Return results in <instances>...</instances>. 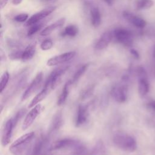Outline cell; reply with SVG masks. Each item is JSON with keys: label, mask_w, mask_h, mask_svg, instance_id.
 I'll return each instance as SVG.
<instances>
[{"label": "cell", "mask_w": 155, "mask_h": 155, "mask_svg": "<svg viewBox=\"0 0 155 155\" xmlns=\"http://www.w3.org/2000/svg\"><path fill=\"white\" fill-rule=\"evenodd\" d=\"M113 142L117 147L127 152L132 153L137 149L135 139L127 133L122 132L115 133L113 137Z\"/></svg>", "instance_id": "6da1fadb"}, {"label": "cell", "mask_w": 155, "mask_h": 155, "mask_svg": "<svg viewBox=\"0 0 155 155\" xmlns=\"http://www.w3.org/2000/svg\"><path fill=\"white\" fill-rule=\"evenodd\" d=\"M34 136L35 133L33 131L22 135L11 144L9 148V151L16 155L22 153L28 147Z\"/></svg>", "instance_id": "7a4b0ae2"}, {"label": "cell", "mask_w": 155, "mask_h": 155, "mask_svg": "<svg viewBox=\"0 0 155 155\" xmlns=\"http://www.w3.org/2000/svg\"><path fill=\"white\" fill-rule=\"evenodd\" d=\"M68 68V65H65L59 67L53 70L46 79L44 88H47L50 91L54 89L59 83L61 76L66 72Z\"/></svg>", "instance_id": "3957f363"}, {"label": "cell", "mask_w": 155, "mask_h": 155, "mask_svg": "<svg viewBox=\"0 0 155 155\" xmlns=\"http://www.w3.org/2000/svg\"><path fill=\"white\" fill-rule=\"evenodd\" d=\"M113 98L119 103H124L127 99L128 87L125 84H116L111 90Z\"/></svg>", "instance_id": "277c9868"}, {"label": "cell", "mask_w": 155, "mask_h": 155, "mask_svg": "<svg viewBox=\"0 0 155 155\" xmlns=\"http://www.w3.org/2000/svg\"><path fill=\"white\" fill-rule=\"evenodd\" d=\"M113 37L122 45L130 47L133 44L132 33L125 28H117L113 31Z\"/></svg>", "instance_id": "5b68a950"}, {"label": "cell", "mask_w": 155, "mask_h": 155, "mask_svg": "<svg viewBox=\"0 0 155 155\" xmlns=\"http://www.w3.org/2000/svg\"><path fill=\"white\" fill-rule=\"evenodd\" d=\"M56 6H50L41 10L38 13H36L35 14L32 15L29 19H28L26 22V25L31 26L33 24L38 23L41 20L44 19L50 14L53 13L56 9Z\"/></svg>", "instance_id": "8992f818"}, {"label": "cell", "mask_w": 155, "mask_h": 155, "mask_svg": "<svg viewBox=\"0 0 155 155\" xmlns=\"http://www.w3.org/2000/svg\"><path fill=\"white\" fill-rule=\"evenodd\" d=\"M42 110V107L41 104H37L33 107L31 110L27 114L24 118L23 124L22 125V130H25L33 124L35 119L41 113Z\"/></svg>", "instance_id": "52a82bcc"}, {"label": "cell", "mask_w": 155, "mask_h": 155, "mask_svg": "<svg viewBox=\"0 0 155 155\" xmlns=\"http://www.w3.org/2000/svg\"><path fill=\"white\" fill-rule=\"evenodd\" d=\"M43 74L42 72H39L35 78L33 79L31 82L30 84L27 88L25 90V91L24 92L23 94L21 97V101H24L26 100L28 97H29L33 93L36 91V90L39 87L42 80Z\"/></svg>", "instance_id": "ba28073f"}, {"label": "cell", "mask_w": 155, "mask_h": 155, "mask_svg": "<svg viewBox=\"0 0 155 155\" xmlns=\"http://www.w3.org/2000/svg\"><path fill=\"white\" fill-rule=\"evenodd\" d=\"M76 51H71L53 56L47 61V65L48 66H54L67 62L72 59L76 56Z\"/></svg>", "instance_id": "9c48e42d"}, {"label": "cell", "mask_w": 155, "mask_h": 155, "mask_svg": "<svg viewBox=\"0 0 155 155\" xmlns=\"http://www.w3.org/2000/svg\"><path fill=\"white\" fill-rule=\"evenodd\" d=\"M79 141L73 139H62L54 142L49 148V151H55L58 150L64 149L71 147H76Z\"/></svg>", "instance_id": "30bf717a"}, {"label": "cell", "mask_w": 155, "mask_h": 155, "mask_svg": "<svg viewBox=\"0 0 155 155\" xmlns=\"http://www.w3.org/2000/svg\"><path fill=\"white\" fill-rule=\"evenodd\" d=\"M13 128L14 126L12 119H10L5 122L2 130L1 144L2 146L5 147L10 143Z\"/></svg>", "instance_id": "8fae6325"}, {"label": "cell", "mask_w": 155, "mask_h": 155, "mask_svg": "<svg viewBox=\"0 0 155 155\" xmlns=\"http://www.w3.org/2000/svg\"><path fill=\"white\" fill-rule=\"evenodd\" d=\"M113 38V33L107 31L104 33L95 44L94 48L96 50H101L105 48L110 43Z\"/></svg>", "instance_id": "7c38bea8"}, {"label": "cell", "mask_w": 155, "mask_h": 155, "mask_svg": "<svg viewBox=\"0 0 155 155\" xmlns=\"http://www.w3.org/2000/svg\"><path fill=\"white\" fill-rule=\"evenodd\" d=\"M123 16L127 21L137 28H143L147 24L146 21L143 18L137 16L130 12H124Z\"/></svg>", "instance_id": "4fadbf2b"}, {"label": "cell", "mask_w": 155, "mask_h": 155, "mask_svg": "<svg viewBox=\"0 0 155 155\" xmlns=\"http://www.w3.org/2000/svg\"><path fill=\"white\" fill-rule=\"evenodd\" d=\"M88 117V109L87 106L80 105L78 107L75 124L76 127L83 125L87 120Z\"/></svg>", "instance_id": "5bb4252c"}, {"label": "cell", "mask_w": 155, "mask_h": 155, "mask_svg": "<svg viewBox=\"0 0 155 155\" xmlns=\"http://www.w3.org/2000/svg\"><path fill=\"white\" fill-rule=\"evenodd\" d=\"M150 90V84L147 76L138 78V92L141 97L146 96Z\"/></svg>", "instance_id": "9a60e30c"}, {"label": "cell", "mask_w": 155, "mask_h": 155, "mask_svg": "<svg viewBox=\"0 0 155 155\" xmlns=\"http://www.w3.org/2000/svg\"><path fill=\"white\" fill-rule=\"evenodd\" d=\"M65 22V18H62L54 23L50 24V25L47 26L45 28H44L41 32L40 35L41 36H47L50 34H51L54 30H55L58 28H60L64 24Z\"/></svg>", "instance_id": "2e32d148"}, {"label": "cell", "mask_w": 155, "mask_h": 155, "mask_svg": "<svg viewBox=\"0 0 155 155\" xmlns=\"http://www.w3.org/2000/svg\"><path fill=\"white\" fill-rule=\"evenodd\" d=\"M36 41L29 44L23 51L21 60L23 62H26L32 59L36 51Z\"/></svg>", "instance_id": "e0dca14e"}, {"label": "cell", "mask_w": 155, "mask_h": 155, "mask_svg": "<svg viewBox=\"0 0 155 155\" xmlns=\"http://www.w3.org/2000/svg\"><path fill=\"white\" fill-rule=\"evenodd\" d=\"M50 92L49 90H48L46 88H44L38 94H36L33 99L30 102L29 105H28V108H31L37 104H38L41 101H42L43 99H45V97L47 96L48 93Z\"/></svg>", "instance_id": "ac0fdd59"}, {"label": "cell", "mask_w": 155, "mask_h": 155, "mask_svg": "<svg viewBox=\"0 0 155 155\" xmlns=\"http://www.w3.org/2000/svg\"><path fill=\"white\" fill-rule=\"evenodd\" d=\"M72 84L71 81L70 80L68 81H67L64 85L62 91L58 99V101H57V104L58 105H62L66 101L68 93H69V89H70V85Z\"/></svg>", "instance_id": "d6986e66"}, {"label": "cell", "mask_w": 155, "mask_h": 155, "mask_svg": "<svg viewBox=\"0 0 155 155\" xmlns=\"http://www.w3.org/2000/svg\"><path fill=\"white\" fill-rule=\"evenodd\" d=\"M90 17L91 24L97 27L100 25L101 22V15L99 10L97 7H93L90 10Z\"/></svg>", "instance_id": "ffe728a7"}, {"label": "cell", "mask_w": 155, "mask_h": 155, "mask_svg": "<svg viewBox=\"0 0 155 155\" xmlns=\"http://www.w3.org/2000/svg\"><path fill=\"white\" fill-rule=\"evenodd\" d=\"M105 148L104 143L101 141L97 142L93 149L87 152L85 155H105Z\"/></svg>", "instance_id": "44dd1931"}, {"label": "cell", "mask_w": 155, "mask_h": 155, "mask_svg": "<svg viewBox=\"0 0 155 155\" xmlns=\"http://www.w3.org/2000/svg\"><path fill=\"white\" fill-rule=\"evenodd\" d=\"M62 123V117L61 113H58L54 117L50 127V132L57 130L60 128Z\"/></svg>", "instance_id": "7402d4cb"}, {"label": "cell", "mask_w": 155, "mask_h": 155, "mask_svg": "<svg viewBox=\"0 0 155 155\" xmlns=\"http://www.w3.org/2000/svg\"><path fill=\"white\" fill-rule=\"evenodd\" d=\"M152 0H137L136 2V8L137 10H147L153 5Z\"/></svg>", "instance_id": "603a6c76"}, {"label": "cell", "mask_w": 155, "mask_h": 155, "mask_svg": "<svg viewBox=\"0 0 155 155\" xmlns=\"http://www.w3.org/2000/svg\"><path fill=\"white\" fill-rule=\"evenodd\" d=\"M88 67V64H84L82 66H81L74 74L72 79H71L72 84L75 83L76 82H77L80 78L84 74V73L85 72L86 70L87 69Z\"/></svg>", "instance_id": "cb8c5ba5"}, {"label": "cell", "mask_w": 155, "mask_h": 155, "mask_svg": "<svg viewBox=\"0 0 155 155\" xmlns=\"http://www.w3.org/2000/svg\"><path fill=\"white\" fill-rule=\"evenodd\" d=\"M44 143V139L43 137H41L38 139L35 142L33 148L32 150V155H39Z\"/></svg>", "instance_id": "d4e9b609"}, {"label": "cell", "mask_w": 155, "mask_h": 155, "mask_svg": "<svg viewBox=\"0 0 155 155\" xmlns=\"http://www.w3.org/2000/svg\"><path fill=\"white\" fill-rule=\"evenodd\" d=\"M78 28L76 25H69L65 28L62 34L64 36H68L73 37L76 36L78 34Z\"/></svg>", "instance_id": "484cf974"}, {"label": "cell", "mask_w": 155, "mask_h": 155, "mask_svg": "<svg viewBox=\"0 0 155 155\" xmlns=\"http://www.w3.org/2000/svg\"><path fill=\"white\" fill-rule=\"evenodd\" d=\"M10 78V75L8 71H5L2 74L0 79V90H1V93L3 92V91L6 88L7 84Z\"/></svg>", "instance_id": "4316f807"}, {"label": "cell", "mask_w": 155, "mask_h": 155, "mask_svg": "<svg viewBox=\"0 0 155 155\" xmlns=\"http://www.w3.org/2000/svg\"><path fill=\"white\" fill-rule=\"evenodd\" d=\"M94 88V87L93 85V86L88 87L82 90V91L80 94V97H81V100L86 99L87 98H88L90 96H91L93 93Z\"/></svg>", "instance_id": "83f0119b"}, {"label": "cell", "mask_w": 155, "mask_h": 155, "mask_svg": "<svg viewBox=\"0 0 155 155\" xmlns=\"http://www.w3.org/2000/svg\"><path fill=\"white\" fill-rule=\"evenodd\" d=\"M43 25L44 24H42V23H36L35 24H33V25H31L30 28L28 30L27 35L28 36H31V35L35 34L42 27Z\"/></svg>", "instance_id": "f1b7e54d"}, {"label": "cell", "mask_w": 155, "mask_h": 155, "mask_svg": "<svg viewBox=\"0 0 155 155\" xmlns=\"http://www.w3.org/2000/svg\"><path fill=\"white\" fill-rule=\"evenodd\" d=\"M53 43L52 42V41L51 39H45L44 41L42 42V43L41 44L40 47L41 48V50H48L51 48V47H53Z\"/></svg>", "instance_id": "f546056e"}, {"label": "cell", "mask_w": 155, "mask_h": 155, "mask_svg": "<svg viewBox=\"0 0 155 155\" xmlns=\"http://www.w3.org/2000/svg\"><path fill=\"white\" fill-rule=\"evenodd\" d=\"M25 111H26L25 110H24V109H21V110H19L18 112H17V113L15 114V116H14V117L12 119L14 127H15V126H16V125L17 124V123L18 122L19 120L24 116V113H25Z\"/></svg>", "instance_id": "4dcf8cb0"}, {"label": "cell", "mask_w": 155, "mask_h": 155, "mask_svg": "<svg viewBox=\"0 0 155 155\" xmlns=\"http://www.w3.org/2000/svg\"><path fill=\"white\" fill-rule=\"evenodd\" d=\"M28 14L21 13V14H19V15L15 16L14 18V19H15V21H16L17 22H25V21L28 20Z\"/></svg>", "instance_id": "1f68e13d"}, {"label": "cell", "mask_w": 155, "mask_h": 155, "mask_svg": "<svg viewBox=\"0 0 155 155\" xmlns=\"http://www.w3.org/2000/svg\"><path fill=\"white\" fill-rule=\"evenodd\" d=\"M22 53L23 51H16L13 52L9 54V58L12 60L21 59Z\"/></svg>", "instance_id": "d6a6232c"}, {"label": "cell", "mask_w": 155, "mask_h": 155, "mask_svg": "<svg viewBox=\"0 0 155 155\" xmlns=\"http://www.w3.org/2000/svg\"><path fill=\"white\" fill-rule=\"evenodd\" d=\"M147 106L155 113V100L151 101L147 104Z\"/></svg>", "instance_id": "836d02e7"}, {"label": "cell", "mask_w": 155, "mask_h": 155, "mask_svg": "<svg viewBox=\"0 0 155 155\" xmlns=\"http://www.w3.org/2000/svg\"><path fill=\"white\" fill-rule=\"evenodd\" d=\"M130 53H131V54H132V56H133L135 59H139L140 56H139V53L137 52V50H136L135 49L132 48V49L130 50Z\"/></svg>", "instance_id": "e575fe53"}, {"label": "cell", "mask_w": 155, "mask_h": 155, "mask_svg": "<svg viewBox=\"0 0 155 155\" xmlns=\"http://www.w3.org/2000/svg\"><path fill=\"white\" fill-rule=\"evenodd\" d=\"M8 0H0V8H3L7 4Z\"/></svg>", "instance_id": "d590c367"}, {"label": "cell", "mask_w": 155, "mask_h": 155, "mask_svg": "<svg viewBox=\"0 0 155 155\" xmlns=\"http://www.w3.org/2000/svg\"><path fill=\"white\" fill-rule=\"evenodd\" d=\"M22 1V0H12V3H13V4L16 5L21 4Z\"/></svg>", "instance_id": "8d00e7d4"}, {"label": "cell", "mask_w": 155, "mask_h": 155, "mask_svg": "<svg viewBox=\"0 0 155 155\" xmlns=\"http://www.w3.org/2000/svg\"><path fill=\"white\" fill-rule=\"evenodd\" d=\"M105 2L108 5H111L113 2H114V0H104Z\"/></svg>", "instance_id": "74e56055"}, {"label": "cell", "mask_w": 155, "mask_h": 155, "mask_svg": "<svg viewBox=\"0 0 155 155\" xmlns=\"http://www.w3.org/2000/svg\"><path fill=\"white\" fill-rule=\"evenodd\" d=\"M153 57H154V58L155 59V47H154V50H153Z\"/></svg>", "instance_id": "f35d334b"}, {"label": "cell", "mask_w": 155, "mask_h": 155, "mask_svg": "<svg viewBox=\"0 0 155 155\" xmlns=\"http://www.w3.org/2000/svg\"><path fill=\"white\" fill-rule=\"evenodd\" d=\"M44 1H51L52 0H44Z\"/></svg>", "instance_id": "ab89813d"}]
</instances>
